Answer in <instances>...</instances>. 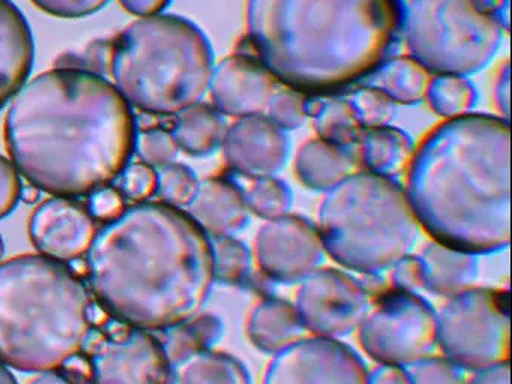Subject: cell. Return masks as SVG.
I'll return each mask as SVG.
<instances>
[{
  "label": "cell",
  "mask_w": 512,
  "mask_h": 384,
  "mask_svg": "<svg viewBox=\"0 0 512 384\" xmlns=\"http://www.w3.org/2000/svg\"><path fill=\"white\" fill-rule=\"evenodd\" d=\"M2 255H4V243H2V237H0V260H2Z\"/></svg>",
  "instance_id": "obj_35"
},
{
  "label": "cell",
  "mask_w": 512,
  "mask_h": 384,
  "mask_svg": "<svg viewBox=\"0 0 512 384\" xmlns=\"http://www.w3.org/2000/svg\"><path fill=\"white\" fill-rule=\"evenodd\" d=\"M355 150L356 156L374 174L386 176L406 164L413 153V141L406 132L395 126L364 128Z\"/></svg>",
  "instance_id": "obj_17"
},
{
  "label": "cell",
  "mask_w": 512,
  "mask_h": 384,
  "mask_svg": "<svg viewBox=\"0 0 512 384\" xmlns=\"http://www.w3.org/2000/svg\"><path fill=\"white\" fill-rule=\"evenodd\" d=\"M349 101L364 128L389 125L397 114V105L379 87H361Z\"/></svg>",
  "instance_id": "obj_23"
},
{
  "label": "cell",
  "mask_w": 512,
  "mask_h": 384,
  "mask_svg": "<svg viewBox=\"0 0 512 384\" xmlns=\"http://www.w3.org/2000/svg\"><path fill=\"white\" fill-rule=\"evenodd\" d=\"M109 71L128 104L152 116H173L208 92L214 51L193 21L151 15L112 39Z\"/></svg>",
  "instance_id": "obj_6"
},
{
  "label": "cell",
  "mask_w": 512,
  "mask_h": 384,
  "mask_svg": "<svg viewBox=\"0 0 512 384\" xmlns=\"http://www.w3.org/2000/svg\"><path fill=\"white\" fill-rule=\"evenodd\" d=\"M398 0H248L251 44L295 90L326 92L370 74L401 26Z\"/></svg>",
  "instance_id": "obj_4"
},
{
  "label": "cell",
  "mask_w": 512,
  "mask_h": 384,
  "mask_svg": "<svg viewBox=\"0 0 512 384\" xmlns=\"http://www.w3.org/2000/svg\"><path fill=\"white\" fill-rule=\"evenodd\" d=\"M215 251L179 207L139 203L101 228L88 251L89 285L101 305L136 329L181 326L205 305Z\"/></svg>",
  "instance_id": "obj_2"
},
{
  "label": "cell",
  "mask_w": 512,
  "mask_h": 384,
  "mask_svg": "<svg viewBox=\"0 0 512 384\" xmlns=\"http://www.w3.org/2000/svg\"><path fill=\"white\" fill-rule=\"evenodd\" d=\"M406 194L416 221L446 248L488 252L508 245V120L464 114L437 126L413 156Z\"/></svg>",
  "instance_id": "obj_3"
},
{
  "label": "cell",
  "mask_w": 512,
  "mask_h": 384,
  "mask_svg": "<svg viewBox=\"0 0 512 384\" xmlns=\"http://www.w3.org/2000/svg\"><path fill=\"white\" fill-rule=\"evenodd\" d=\"M494 99H496L497 108L509 120V108H511V69L509 62L500 68L497 75L496 86H494Z\"/></svg>",
  "instance_id": "obj_31"
},
{
  "label": "cell",
  "mask_w": 512,
  "mask_h": 384,
  "mask_svg": "<svg viewBox=\"0 0 512 384\" xmlns=\"http://www.w3.org/2000/svg\"><path fill=\"white\" fill-rule=\"evenodd\" d=\"M247 206L263 218H281L290 207L289 188L272 177H259L247 192Z\"/></svg>",
  "instance_id": "obj_24"
},
{
  "label": "cell",
  "mask_w": 512,
  "mask_h": 384,
  "mask_svg": "<svg viewBox=\"0 0 512 384\" xmlns=\"http://www.w3.org/2000/svg\"><path fill=\"white\" fill-rule=\"evenodd\" d=\"M97 233V222L88 206L74 198L55 197L44 201L29 221V236L35 248L59 263L88 254Z\"/></svg>",
  "instance_id": "obj_10"
},
{
  "label": "cell",
  "mask_w": 512,
  "mask_h": 384,
  "mask_svg": "<svg viewBox=\"0 0 512 384\" xmlns=\"http://www.w3.org/2000/svg\"><path fill=\"white\" fill-rule=\"evenodd\" d=\"M175 384H229L230 363L214 354L197 353L179 363Z\"/></svg>",
  "instance_id": "obj_22"
},
{
  "label": "cell",
  "mask_w": 512,
  "mask_h": 384,
  "mask_svg": "<svg viewBox=\"0 0 512 384\" xmlns=\"http://www.w3.org/2000/svg\"><path fill=\"white\" fill-rule=\"evenodd\" d=\"M118 180V191L133 203H145L157 194V171L145 162L128 164Z\"/></svg>",
  "instance_id": "obj_27"
},
{
  "label": "cell",
  "mask_w": 512,
  "mask_h": 384,
  "mask_svg": "<svg viewBox=\"0 0 512 384\" xmlns=\"http://www.w3.org/2000/svg\"><path fill=\"white\" fill-rule=\"evenodd\" d=\"M268 119L283 129H296L307 122L308 99L299 90H280L272 96L271 102L266 107Z\"/></svg>",
  "instance_id": "obj_26"
},
{
  "label": "cell",
  "mask_w": 512,
  "mask_h": 384,
  "mask_svg": "<svg viewBox=\"0 0 512 384\" xmlns=\"http://www.w3.org/2000/svg\"><path fill=\"white\" fill-rule=\"evenodd\" d=\"M47 14L59 18H82L101 11L110 0H31Z\"/></svg>",
  "instance_id": "obj_29"
},
{
  "label": "cell",
  "mask_w": 512,
  "mask_h": 384,
  "mask_svg": "<svg viewBox=\"0 0 512 384\" xmlns=\"http://www.w3.org/2000/svg\"><path fill=\"white\" fill-rule=\"evenodd\" d=\"M430 72L413 57H398L385 63L373 78V86L379 87L395 104H418L427 98Z\"/></svg>",
  "instance_id": "obj_18"
},
{
  "label": "cell",
  "mask_w": 512,
  "mask_h": 384,
  "mask_svg": "<svg viewBox=\"0 0 512 384\" xmlns=\"http://www.w3.org/2000/svg\"><path fill=\"white\" fill-rule=\"evenodd\" d=\"M85 284L59 261L22 255L0 264V362L53 372L82 350L91 332Z\"/></svg>",
  "instance_id": "obj_5"
},
{
  "label": "cell",
  "mask_w": 512,
  "mask_h": 384,
  "mask_svg": "<svg viewBox=\"0 0 512 384\" xmlns=\"http://www.w3.org/2000/svg\"><path fill=\"white\" fill-rule=\"evenodd\" d=\"M125 198L122 197L118 188L106 186V188L98 189L94 194L89 195L88 210L95 221L110 222L118 218L124 213Z\"/></svg>",
  "instance_id": "obj_30"
},
{
  "label": "cell",
  "mask_w": 512,
  "mask_h": 384,
  "mask_svg": "<svg viewBox=\"0 0 512 384\" xmlns=\"http://www.w3.org/2000/svg\"><path fill=\"white\" fill-rule=\"evenodd\" d=\"M323 242L347 266H388L406 254L418 221L406 191L388 176L352 174L329 191L320 209Z\"/></svg>",
  "instance_id": "obj_7"
},
{
  "label": "cell",
  "mask_w": 512,
  "mask_h": 384,
  "mask_svg": "<svg viewBox=\"0 0 512 384\" xmlns=\"http://www.w3.org/2000/svg\"><path fill=\"white\" fill-rule=\"evenodd\" d=\"M209 90L220 113L233 117L256 116L266 110L277 93V78L259 60L233 54L214 68Z\"/></svg>",
  "instance_id": "obj_11"
},
{
  "label": "cell",
  "mask_w": 512,
  "mask_h": 384,
  "mask_svg": "<svg viewBox=\"0 0 512 384\" xmlns=\"http://www.w3.org/2000/svg\"><path fill=\"white\" fill-rule=\"evenodd\" d=\"M136 114L115 84L76 68L37 75L4 123L11 162L32 186L77 198L112 185L136 150Z\"/></svg>",
  "instance_id": "obj_1"
},
{
  "label": "cell",
  "mask_w": 512,
  "mask_h": 384,
  "mask_svg": "<svg viewBox=\"0 0 512 384\" xmlns=\"http://www.w3.org/2000/svg\"><path fill=\"white\" fill-rule=\"evenodd\" d=\"M308 114L314 117V129L320 138L355 149L364 126L356 117L349 99L308 101Z\"/></svg>",
  "instance_id": "obj_19"
},
{
  "label": "cell",
  "mask_w": 512,
  "mask_h": 384,
  "mask_svg": "<svg viewBox=\"0 0 512 384\" xmlns=\"http://www.w3.org/2000/svg\"><path fill=\"white\" fill-rule=\"evenodd\" d=\"M199 180L191 168L182 164H169L157 173V194L164 204L173 207L190 206L199 189Z\"/></svg>",
  "instance_id": "obj_21"
},
{
  "label": "cell",
  "mask_w": 512,
  "mask_h": 384,
  "mask_svg": "<svg viewBox=\"0 0 512 384\" xmlns=\"http://www.w3.org/2000/svg\"><path fill=\"white\" fill-rule=\"evenodd\" d=\"M95 384H169L170 357L148 330L136 329L104 341L91 362Z\"/></svg>",
  "instance_id": "obj_9"
},
{
  "label": "cell",
  "mask_w": 512,
  "mask_h": 384,
  "mask_svg": "<svg viewBox=\"0 0 512 384\" xmlns=\"http://www.w3.org/2000/svg\"><path fill=\"white\" fill-rule=\"evenodd\" d=\"M0 384H17L16 378L2 362H0Z\"/></svg>",
  "instance_id": "obj_34"
},
{
  "label": "cell",
  "mask_w": 512,
  "mask_h": 384,
  "mask_svg": "<svg viewBox=\"0 0 512 384\" xmlns=\"http://www.w3.org/2000/svg\"><path fill=\"white\" fill-rule=\"evenodd\" d=\"M136 150L145 164L161 168L172 164L179 147L169 129L154 125L137 134Z\"/></svg>",
  "instance_id": "obj_25"
},
{
  "label": "cell",
  "mask_w": 512,
  "mask_h": 384,
  "mask_svg": "<svg viewBox=\"0 0 512 384\" xmlns=\"http://www.w3.org/2000/svg\"><path fill=\"white\" fill-rule=\"evenodd\" d=\"M34 59L28 20L11 0H0V110L25 86Z\"/></svg>",
  "instance_id": "obj_13"
},
{
  "label": "cell",
  "mask_w": 512,
  "mask_h": 384,
  "mask_svg": "<svg viewBox=\"0 0 512 384\" xmlns=\"http://www.w3.org/2000/svg\"><path fill=\"white\" fill-rule=\"evenodd\" d=\"M176 116L170 132L188 155L206 156L223 144L226 123L217 108L197 102Z\"/></svg>",
  "instance_id": "obj_16"
},
{
  "label": "cell",
  "mask_w": 512,
  "mask_h": 384,
  "mask_svg": "<svg viewBox=\"0 0 512 384\" xmlns=\"http://www.w3.org/2000/svg\"><path fill=\"white\" fill-rule=\"evenodd\" d=\"M23 194L22 179L13 162L0 156V219L10 215Z\"/></svg>",
  "instance_id": "obj_28"
},
{
  "label": "cell",
  "mask_w": 512,
  "mask_h": 384,
  "mask_svg": "<svg viewBox=\"0 0 512 384\" xmlns=\"http://www.w3.org/2000/svg\"><path fill=\"white\" fill-rule=\"evenodd\" d=\"M172 0H121V5L127 9L130 14L139 15V17H151V15L160 14Z\"/></svg>",
  "instance_id": "obj_32"
},
{
  "label": "cell",
  "mask_w": 512,
  "mask_h": 384,
  "mask_svg": "<svg viewBox=\"0 0 512 384\" xmlns=\"http://www.w3.org/2000/svg\"><path fill=\"white\" fill-rule=\"evenodd\" d=\"M223 146L230 167L247 176L268 177L286 164L290 141L268 117L256 114L226 129Z\"/></svg>",
  "instance_id": "obj_12"
},
{
  "label": "cell",
  "mask_w": 512,
  "mask_h": 384,
  "mask_svg": "<svg viewBox=\"0 0 512 384\" xmlns=\"http://www.w3.org/2000/svg\"><path fill=\"white\" fill-rule=\"evenodd\" d=\"M188 215L205 231L224 234L247 221V201L233 183L209 179L200 183Z\"/></svg>",
  "instance_id": "obj_15"
},
{
  "label": "cell",
  "mask_w": 512,
  "mask_h": 384,
  "mask_svg": "<svg viewBox=\"0 0 512 384\" xmlns=\"http://www.w3.org/2000/svg\"><path fill=\"white\" fill-rule=\"evenodd\" d=\"M500 9L491 0H409L401 18L407 48L428 72L476 74L502 45Z\"/></svg>",
  "instance_id": "obj_8"
},
{
  "label": "cell",
  "mask_w": 512,
  "mask_h": 384,
  "mask_svg": "<svg viewBox=\"0 0 512 384\" xmlns=\"http://www.w3.org/2000/svg\"><path fill=\"white\" fill-rule=\"evenodd\" d=\"M427 99L434 113L446 119H455L472 110L476 90L463 75L442 74L431 78Z\"/></svg>",
  "instance_id": "obj_20"
},
{
  "label": "cell",
  "mask_w": 512,
  "mask_h": 384,
  "mask_svg": "<svg viewBox=\"0 0 512 384\" xmlns=\"http://www.w3.org/2000/svg\"><path fill=\"white\" fill-rule=\"evenodd\" d=\"M31 384H88V383H77V381L65 378L64 375L55 374V372H44L40 377L35 378Z\"/></svg>",
  "instance_id": "obj_33"
},
{
  "label": "cell",
  "mask_w": 512,
  "mask_h": 384,
  "mask_svg": "<svg viewBox=\"0 0 512 384\" xmlns=\"http://www.w3.org/2000/svg\"><path fill=\"white\" fill-rule=\"evenodd\" d=\"M356 167L358 156L353 149L338 146L320 137L305 141L295 161L299 179L310 188L320 191H331L355 174Z\"/></svg>",
  "instance_id": "obj_14"
}]
</instances>
